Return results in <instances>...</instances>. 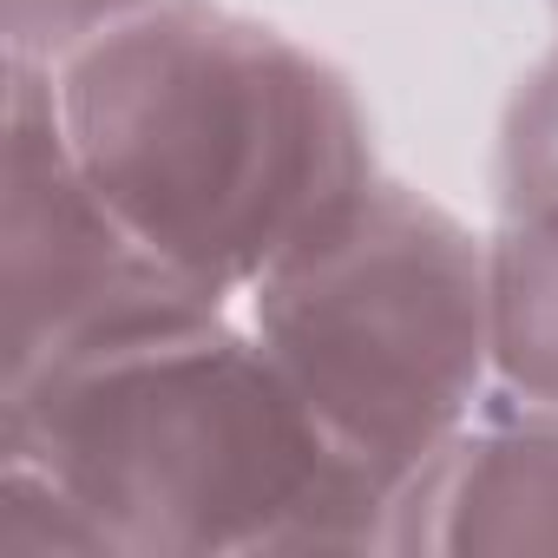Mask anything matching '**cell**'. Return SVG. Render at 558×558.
Returning a JSON list of instances; mask_svg holds the SVG:
<instances>
[{
  "instance_id": "obj_7",
  "label": "cell",
  "mask_w": 558,
  "mask_h": 558,
  "mask_svg": "<svg viewBox=\"0 0 558 558\" xmlns=\"http://www.w3.org/2000/svg\"><path fill=\"white\" fill-rule=\"evenodd\" d=\"M0 558H119L106 525L27 453L0 447Z\"/></svg>"
},
{
  "instance_id": "obj_8",
  "label": "cell",
  "mask_w": 558,
  "mask_h": 558,
  "mask_svg": "<svg viewBox=\"0 0 558 558\" xmlns=\"http://www.w3.org/2000/svg\"><path fill=\"white\" fill-rule=\"evenodd\" d=\"M493 204L499 217L558 204V47L512 86L493 145Z\"/></svg>"
},
{
  "instance_id": "obj_4",
  "label": "cell",
  "mask_w": 558,
  "mask_h": 558,
  "mask_svg": "<svg viewBox=\"0 0 558 558\" xmlns=\"http://www.w3.org/2000/svg\"><path fill=\"white\" fill-rule=\"evenodd\" d=\"M204 296L151 256L86 178L53 66L8 60V165H0V388L138 310ZM217 303V296H210Z\"/></svg>"
},
{
  "instance_id": "obj_2",
  "label": "cell",
  "mask_w": 558,
  "mask_h": 558,
  "mask_svg": "<svg viewBox=\"0 0 558 558\" xmlns=\"http://www.w3.org/2000/svg\"><path fill=\"white\" fill-rule=\"evenodd\" d=\"M0 447L40 460L119 558H263L336 440L223 303L178 296L0 388Z\"/></svg>"
},
{
  "instance_id": "obj_6",
  "label": "cell",
  "mask_w": 558,
  "mask_h": 558,
  "mask_svg": "<svg viewBox=\"0 0 558 558\" xmlns=\"http://www.w3.org/2000/svg\"><path fill=\"white\" fill-rule=\"evenodd\" d=\"M486 290H493V381L558 408V204L493 223Z\"/></svg>"
},
{
  "instance_id": "obj_10",
  "label": "cell",
  "mask_w": 558,
  "mask_h": 558,
  "mask_svg": "<svg viewBox=\"0 0 558 558\" xmlns=\"http://www.w3.org/2000/svg\"><path fill=\"white\" fill-rule=\"evenodd\" d=\"M551 14H558V0H551Z\"/></svg>"
},
{
  "instance_id": "obj_9",
  "label": "cell",
  "mask_w": 558,
  "mask_h": 558,
  "mask_svg": "<svg viewBox=\"0 0 558 558\" xmlns=\"http://www.w3.org/2000/svg\"><path fill=\"white\" fill-rule=\"evenodd\" d=\"M145 8L158 0H0V34H8V60L60 66Z\"/></svg>"
},
{
  "instance_id": "obj_5",
  "label": "cell",
  "mask_w": 558,
  "mask_h": 558,
  "mask_svg": "<svg viewBox=\"0 0 558 558\" xmlns=\"http://www.w3.org/2000/svg\"><path fill=\"white\" fill-rule=\"evenodd\" d=\"M558 551V408L493 381L395 493L388 558Z\"/></svg>"
},
{
  "instance_id": "obj_1",
  "label": "cell",
  "mask_w": 558,
  "mask_h": 558,
  "mask_svg": "<svg viewBox=\"0 0 558 558\" xmlns=\"http://www.w3.org/2000/svg\"><path fill=\"white\" fill-rule=\"evenodd\" d=\"M53 86L99 197L217 303L381 178L355 80L223 0H158L60 60Z\"/></svg>"
},
{
  "instance_id": "obj_3",
  "label": "cell",
  "mask_w": 558,
  "mask_h": 558,
  "mask_svg": "<svg viewBox=\"0 0 558 558\" xmlns=\"http://www.w3.org/2000/svg\"><path fill=\"white\" fill-rule=\"evenodd\" d=\"M250 329L323 434L401 486L493 395L486 236L375 178L250 290Z\"/></svg>"
}]
</instances>
